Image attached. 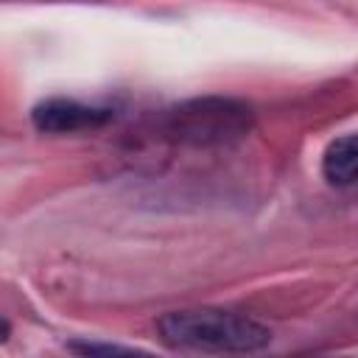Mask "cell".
Wrapping results in <instances>:
<instances>
[{"instance_id": "1", "label": "cell", "mask_w": 358, "mask_h": 358, "mask_svg": "<svg viewBox=\"0 0 358 358\" xmlns=\"http://www.w3.org/2000/svg\"><path fill=\"white\" fill-rule=\"evenodd\" d=\"M255 126V112L238 98H193L157 112L145 123V134L179 148H224L241 143Z\"/></svg>"}, {"instance_id": "2", "label": "cell", "mask_w": 358, "mask_h": 358, "mask_svg": "<svg viewBox=\"0 0 358 358\" xmlns=\"http://www.w3.org/2000/svg\"><path fill=\"white\" fill-rule=\"evenodd\" d=\"M157 333L171 350L210 355H246L271 344V330L263 322L224 308L168 310L157 319Z\"/></svg>"}, {"instance_id": "3", "label": "cell", "mask_w": 358, "mask_h": 358, "mask_svg": "<svg viewBox=\"0 0 358 358\" xmlns=\"http://www.w3.org/2000/svg\"><path fill=\"white\" fill-rule=\"evenodd\" d=\"M31 120L39 131L48 134H76L101 129L109 120H115V106L81 103L76 98H48L34 106Z\"/></svg>"}, {"instance_id": "4", "label": "cell", "mask_w": 358, "mask_h": 358, "mask_svg": "<svg viewBox=\"0 0 358 358\" xmlns=\"http://www.w3.org/2000/svg\"><path fill=\"white\" fill-rule=\"evenodd\" d=\"M322 176L333 187L358 185V131L336 137L322 154Z\"/></svg>"}, {"instance_id": "5", "label": "cell", "mask_w": 358, "mask_h": 358, "mask_svg": "<svg viewBox=\"0 0 358 358\" xmlns=\"http://www.w3.org/2000/svg\"><path fill=\"white\" fill-rule=\"evenodd\" d=\"M70 350H76V352H81V355H95V352H134V347H120V344H92V341H87V344H70Z\"/></svg>"}]
</instances>
